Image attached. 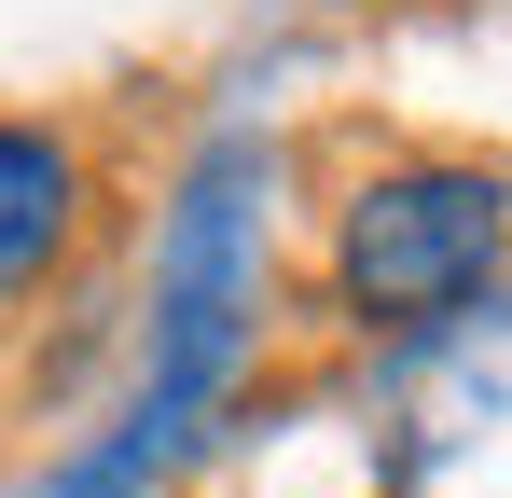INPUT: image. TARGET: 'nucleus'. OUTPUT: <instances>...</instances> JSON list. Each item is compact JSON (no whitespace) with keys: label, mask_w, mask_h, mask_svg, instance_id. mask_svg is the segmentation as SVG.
Wrapping results in <instances>:
<instances>
[{"label":"nucleus","mask_w":512,"mask_h":498,"mask_svg":"<svg viewBox=\"0 0 512 498\" xmlns=\"http://www.w3.org/2000/svg\"><path fill=\"white\" fill-rule=\"evenodd\" d=\"M250 332H263V139H222V153L180 180V208H167L153 374H139V402L111 415V443H84V457L56 471V498H139L180 443H194V415L236 388Z\"/></svg>","instance_id":"nucleus-1"},{"label":"nucleus","mask_w":512,"mask_h":498,"mask_svg":"<svg viewBox=\"0 0 512 498\" xmlns=\"http://www.w3.org/2000/svg\"><path fill=\"white\" fill-rule=\"evenodd\" d=\"M512 236V180L499 166H388L360 180L333 222V291L360 319H443L485 291V263Z\"/></svg>","instance_id":"nucleus-2"},{"label":"nucleus","mask_w":512,"mask_h":498,"mask_svg":"<svg viewBox=\"0 0 512 498\" xmlns=\"http://www.w3.org/2000/svg\"><path fill=\"white\" fill-rule=\"evenodd\" d=\"M70 236H84V153L56 125H0V305L28 277H56Z\"/></svg>","instance_id":"nucleus-3"}]
</instances>
